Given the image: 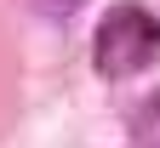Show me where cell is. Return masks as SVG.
<instances>
[{
	"label": "cell",
	"instance_id": "7a4b0ae2",
	"mask_svg": "<svg viewBox=\"0 0 160 148\" xmlns=\"http://www.w3.org/2000/svg\"><path fill=\"white\" fill-rule=\"evenodd\" d=\"M63 6H80V0H63Z\"/></svg>",
	"mask_w": 160,
	"mask_h": 148
},
{
	"label": "cell",
	"instance_id": "6da1fadb",
	"mask_svg": "<svg viewBox=\"0 0 160 148\" xmlns=\"http://www.w3.org/2000/svg\"><path fill=\"white\" fill-rule=\"evenodd\" d=\"M160 57V23L143 6H109V17L97 23V46L92 63L103 80H132Z\"/></svg>",
	"mask_w": 160,
	"mask_h": 148
}]
</instances>
